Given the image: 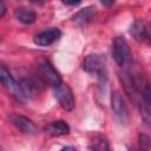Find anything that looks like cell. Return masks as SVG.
I'll list each match as a JSON object with an SVG mask.
<instances>
[{
	"mask_svg": "<svg viewBox=\"0 0 151 151\" xmlns=\"http://www.w3.org/2000/svg\"><path fill=\"white\" fill-rule=\"evenodd\" d=\"M111 106L112 110L116 114V117L119 119V122H122L123 124H126L129 122V110L127 106L124 101V99L122 98V94L118 91H113L112 96H111Z\"/></svg>",
	"mask_w": 151,
	"mask_h": 151,
	"instance_id": "cell-5",
	"label": "cell"
},
{
	"mask_svg": "<svg viewBox=\"0 0 151 151\" xmlns=\"http://www.w3.org/2000/svg\"><path fill=\"white\" fill-rule=\"evenodd\" d=\"M8 119L17 129H19L24 133H34L37 131L35 124L25 116H21L18 113H11L8 116Z\"/></svg>",
	"mask_w": 151,
	"mask_h": 151,
	"instance_id": "cell-7",
	"label": "cell"
},
{
	"mask_svg": "<svg viewBox=\"0 0 151 151\" xmlns=\"http://www.w3.org/2000/svg\"><path fill=\"white\" fill-rule=\"evenodd\" d=\"M130 34L137 40V41H144L146 38H147V29L145 27V25L139 21V20H136L131 28H130Z\"/></svg>",
	"mask_w": 151,
	"mask_h": 151,
	"instance_id": "cell-11",
	"label": "cell"
},
{
	"mask_svg": "<svg viewBox=\"0 0 151 151\" xmlns=\"http://www.w3.org/2000/svg\"><path fill=\"white\" fill-rule=\"evenodd\" d=\"M63 150H76L74 147H70V146H66V147H64Z\"/></svg>",
	"mask_w": 151,
	"mask_h": 151,
	"instance_id": "cell-17",
	"label": "cell"
},
{
	"mask_svg": "<svg viewBox=\"0 0 151 151\" xmlns=\"http://www.w3.org/2000/svg\"><path fill=\"white\" fill-rule=\"evenodd\" d=\"M38 68H39V73H40V76H41V78H42L48 85H51L52 87H55V86H58L60 83H63L59 72L52 66L51 63L44 60V61H41V63L39 64Z\"/></svg>",
	"mask_w": 151,
	"mask_h": 151,
	"instance_id": "cell-4",
	"label": "cell"
},
{
	"mask_svg": "<svg viewBox=\"0 0 151 151\" xmlns=\"http://www.w3.org/2000/svg\"><path fill=\"white\" fill-rule=\"evenodd\" d=\"M112 57L116 64L120 67L126 66L131 61V51L126 40L122 37H117L112 44Z\"/></svg>",
	"mask_w": 151,
	"mask_h": 151,
	"instance_id": "cell-1",
	"label": "cell"
},
{
	"mask_svg": "<svg viewBox=\"0 0 151 151\" xmlns=\"http://www.w3.org/2000/svg\"><path fill=\"white\" fill-rule=\"evenodd\" d=\"M32 2H34V4H42L44 2V0H31Z\"/></svg>",
	"mask_w": 151,
	"mask_h": 151,
	"instance_id": "cell-16",
	"label": "cell"
},
{
	"mask_svg": "<svg viewBox=\"0 0 151 151\" xmlns=\"http://www.w3.org/2000/svg\"><path fill=\"white\" fill-rule=\"evenodd\" d=\"M14 17L18 21L25 24V25H29V24H33L37 19V15L31 9H27V8H18L15 12H14Z\"/></svg>",
	"mask_w": 151,
	"mask_h": 151,
	"instance_id": "cell-12",
	"label": "cell"
},
{
	"mask_svg": "<svg viewBox=\"0 0 151 151\" xmlns=\"http://www.w3.org/2000/svg\"><path fill=\"white\" fill-rule=\"evenodd\" d=\"M96 14V11L93 7H86V8H83L81 11H79L78 13H76L73 15V22L78 26H84L86 24H88L93 17Z\"/></svg>",
	"mask_w": 151,
	"mask_h": 151,
	"instance_id": "cell-10",
	"label": "cell"
},
{
	"mask_svg": "<svg viewBox=\"0 0 151 151\" xmlns=\"http://www.w3.org/2000/svg\"><path fill=\"white\" fill-rule=\"evenodd\" d=\"M53 90H54V96L58 99L60 106L67 112L73 111L74 106H76V101H74L73 93H72V90L70 88V86L67 84L60 83L58 86L53 87Z\"/></svg>",
	"mask_w": 151,
	"mask_h": 151,
	"instance_id": "cell-2",
	"label": "cell"
},
{
	"mask_svg": "<svg viewBox=\"0 0 151 151\" xmlns=\"http://www.w3.org/2000/svg\"><path fill=\"white\" fill-rule=\"evenodd\" d=\"M61 35V32L57 27H51L47 29H44L39 32L34 37V42L38 46H50L53 42H55Z\"/></svg>",
	"mask_w": 151,
	"mask_h": 151,
	"instance_id": "cell-6",
	"label": "cell"
},
{
	"mask_svg": "<svg viewBox=\"0 0 151 151\" xmlns=\"http://www.w3.org/2000/svg\"><path fill=\"white\" fill-rule=\"evenodd\" d=\"M84 70L97 74L100 79H106V68L103 58L98 54H88L84 60Z\"/></svg>",
	"mask_w": 151,
	"mask_h": 151,
	"instance_id": "cell-3",
	"label": "cell"
},
{
	"mask_svg": "<svg viewBox=\"0 0 151 151\" xmlns=\"http://www.w3.org/2000/svg\"><path fill=\"white\" fill-rule=\"evenodd\" d=\"M99 1H100V4L104 5V6H111L116 0H99Z\"/></svg>",
	"mask_w": 151,
	"mask_h": 151,
	"instance_id": "cell-15",
	"label": "cell"
},
{
	"mask_svg": "<svg viewBox=\"0 0 151 151\" xmlns=\"http://www.w3.org/2000/svg\"><path fill=\"white\" fill-rule=\"evenodd\" d=\"M0 83L8 91H11L14 96H17L19 98V84L13 78V76L11 74L8 68L6 66H4L2 64H0Z\"/></svg>",
	"mask_w": 151,
	"mask_h": 151,
	"instance_id": "cell-8",
	"label": "cell"
},
{
	"mask_svg": "<svg viewBox=\"0 0 151 151\" xmlns=\"http://www.w3.org/2000/svg\"><path fill=\"white\" fill-rule=\"evenodd\" d=\"M45 132L51 134V136H55V137L65 136L70 132V126L64 120H55V122L50 123L45 127Z\"/></svg>",
	"mask_w": 151,
	"mask_h": 151,
	"instance_id": "cell-9",
	"label": "cell"
},
{
	"mask_svg": "<svg viewBox=\"0 0 151 151\" xmlns=\"http://www.w3.org/2000/svg\"><path fill=\"white\" fill-rule=\"evenodd\" d=\"M61 1L66 5H70V6H76V5H79L81 2V0H61Z\"/></svg>",
	"mask_w": 151,
	"mask_h": 151,
	"instance_id": "cell-14",
	"label": "cell"
},
{
	"mask_svg": "<svg viewBox=\"0 0 151 151\" xmlns=\"http://www.w3.org/2000/svg\"><path fill=\"white\" fill-rule=\"evenodd\" d=\"M7 7H6V2L5 0H0V18H2L6 14Z\"/></svg>",
	"mask_w": 151,
	"mask_h": 151,
	"instance_id": "cell-13",
	"label": "cell"
}]
</instances>
